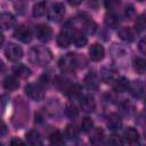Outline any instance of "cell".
Returning a JSON list of instances; mask_svg holds the SVG:
<instances>
[{"instance_id":"6da1fadb","label":"cell","mask_w":146,"mask_h":146,"mask_svg":"<svg viewBox=\"0 0 146 146\" xmlns=\"http://www.w3.org/2000/svg\"><path fill=\"white\" fill-rule=\"evenodd\" d=\"M52 59L51 51L43 46L32 47L29 51V60L36 66H46Z\"/></svg>"},{"instance_id":"7a4b0ae2","label":"cell","mask_w":146,"mask_h":146,"mask_svg":"<svg viewBox=\"0 0 146 146\" xmlns=\"http://www.w3.org/2000/svg\"><path fill=\"white\" fill-rule=\"evenodd\" d=\"M80 59L78 54H66L59 59L58 66L64 73H73L76 67L80 66Z\"/></svg>"},{"instance_id":"3957f363","label":"cell","mask_w":146,"mask_h":146,"mask_svg":"<svg viewBox=\"0 0 146 146\" xmlns=\"http://www.w3.org/2000/svg\"><path fill=\"white\" fill-rule=\"evenodd\" d=\"M48 18L52 22H58L60 21L64 15H65V6L62 2H54L50 5L47 11Z\"/></svg>"},{"instance_id":"277c9868","label":"cell","mask_w":146,"mask_h":146,"mask_svg":"<svg viewBox=\"0 0 146 146\" xmlns=\"http://www.w3.org/2000/svg\"><path fill=\"white\" fill-rule=\"evenodd\" d=\"M25 94L33 100H41L44 97V91L43 88L41 87V84L39 83H29L25 87Z\"/></svg>"},{"instance_id":"5b68a950","label":"cell","mask_w":146,"mask_h":146,"mask_svg":"<svg viewBox=\"0 0 146 146\" xmlns=\"http://www.w3.org/2000/svg\"><path fill=\"white\" fill-rule=\"evenodd\" d=\"M6 57L11 62H17L23 57V50L22 48L16 43H9L5 49Z\"/></svg>"},{"instance_id":"8992f818","label":"cell","mask_w":146,"mask_h":146,"mask_svg":"<svg viewBox=\"0 0 146 146\" xmlns=\"http://www.w3.org/2000/svg\"><path fill=\"white\" fill-rule=\"evenodd\" d=\"M35 35L40 41L47 42L51 39L52 30L50 26H48L46 24H39L35 26Z\"/></svg>"},{"instance_id":"52a82bcc","label":"cell","mask_w":146,"mask_h":146,"mask_svg":"<svg viewBox=\"0 0 146 146\" xmlns=\"http://www.w3.org/2000/svg\"><path fill=\"white\" fill-rule=\"evenodd\" d=\"M68 34L71 38V42H73L76 47H84L87 44L88 39H87L84 32H82L78 29H73L71 31V33H68Z\"/></svg>"},{"instance_id":"ba28073f","label":"cell","mask_w":146,"mask_h":146,"mask_svg":"<svg viewBox=\"0 0 146 146\" xmlns=\"http://www.w3.org/2000/svg\"><path fill=\"white\" fill-rule=\"evenodd\" d=\"M14 36L25 43H27L32 40V33H31L30 29L25 25H19L18 27H16V30L14 32Z\"/></svg>"},{"instance_id":"9c48e42d","label":"cell","mask_w":146,"mask_h":146,"mask_svg":"<svg viewBox=\"0 0 146 146\" xmlns=\"http://www.w3.org/2000/svg\"><path fill=\"white\" fill-rule=\"evenodd\" d=\"M90 144L92 146H105V135L100 128H95L91 130Z\"/></svg>"},{"instance_id":"30bf717a","label":"cell","mask_w":146,"mask_h":146,"mask_svg":"<svg viewBox=\"0 0 146 146\" xmlns=\"http://www.w3.org/2000/svg\"><path fill=\"white\" fill-rule=\"evenodd\" d=\"M16 25V18L10 13H0V27L3 30H9Z\"/></svg>"},{"instance_id":"8fae6325","label":"cell","mask_w":146,"mask_h":146,"mask_svg":"<svg viewBox=\"0 0 146 146\" xmlns=\"http://www.w3.org/2000/svg\"><path fill=\"white\" fill-rule=\"evenodd\" d=\"M80 106L84 112L91 113L96 108V102L91 95H84L80 98Z\"/></svg>"},{"instance_id":"7c38bea8","label":"cell","mask_w":146,"mask_h":146,"mask_svg":"<svg viewBox=\"0 0 146 146\" xmlns=\"http://www.w3.org/2000/svg\"><path fill=\"white\" fill-rule=\"evenodd\" d=\"M104 54H105L104 47L102 44H99V43H94L89 48V56L95 62H99L100 59H103Z\"/></svg>"},{"instance_id":"4fadbf2b","label":"cell","mask_w":146,"mask_h":146,"mask_svg":"<svg viewBox=\"0 0 146 146\" xmlns=\"http://www.w3.org/2000/svg\"><path fill=\"white\" fill-rule=\"evenodd\" d=\"M124 139L128 144L130 145H136L139 141V132L132 128V127H128L124 130Z\"/></svg>"},{"instance_id":"5bb4252c","label":"cell","mask_w":146,"mask_h":146,"mask_svg":"<svg viewBox=\"0 0 146 146\" xmlns=\"http://www.w3.org/2000/svg\"><path fill=\"white\" fill-rule=\"evenodd\" d=\"M129 89H130L131 95L135 98H141L143 95H144V90H145L144 83L140 80H136L131 84H129Z\"/></svg>"},{"instance_id":"9a60e30c","label":"cell","mask_w":146,"mask_h":146,"mask_svg":"<svg viewBox=\"0 0 146 146\" xmlns=\"http://www.w3.org/2000/svg\"><path fill=\"white\" fill-rule=\"evenodd\" d=\"M129 81L124 76H119L113 81V88L116 92H125L129 89Z\"/></svg>"},{"instance_id":"2e32d148","label":"cell","mask_w":146,"mask_h":146,"mask_svg":"<svg viewBox=\"0 0 146 146\" xmlns=\"http://www.w3.org/2000/svg\"><path fill=\"white\" fill-rule=\"evenodd\" d=\"M65 92H66L67 97L71 98V99L81 98V95H82V88H81L80 84H78V83H73V84L68 86V87L65 89Z\"/></svg>"},{"instance_id":"e0dca14e","label":"cell","mask_w":146,"mask_h":146,"mask_svg":"<svg viewBox=\"0 0 146 146\" xmlns=\"http://www.w3.org/2000/svg\"><path fill=\"white\" fill-rule=\"evenodd\" d=\"M26 140L30 146H41L42 145V139L40 137V133L35 130H30L26 133Z\"/></svg>"},{"instance_id":"ac0fdd59","label":"cell","mask_w":146,"mask_h":146,"mask_svg":"<svg viewBox=\"0 0 146 146\" xmlns=\"http://www.w3.org/2000/svg\"><path fill=\"white\" fill-rule=\"evenodd\" d=\"M13 72H14L16 78H21V79H26L31 74V70L27 66L23 65V64H18V65L14 66Z\"/></svg>"},{"instance_id":"d6986e66","label":"cell","mask_w":146,"mask_h":146,"mask_svg":"<svg viewBox=\"0 0 146 146\" xmlns=\"http://www.w3.org/2000/svg\"><path fill=\"white\" fill-rule=\"evenodd\" d=\"M105 24H106V26H108L111 29L117 27L119 24H120V17H119V15H116L114 11L107 13L106 16H105Z\"/></svg>"},{"instance_id":"ffe728a7","label":"cell","mask_w":146,"mask_h":146,"mask_svg":"<svg viewBox=\"0 0 146 146\" xmlns=\"http://www.w3.org/2000/svg\"><path fill=\"white\" fill-rule=\"evenodd\" d=\"M84 84L89 90H94L98 88L99 84V79L95 73H89L84 78Z\"/></svg>"},{"instance_id":"44dd1931","label":"cell","mask_w":146,"mask_h":146,"mask_svg":"<svg viewBox=\"0 0 146 146\" xmlns=\"http://www.w3.org/2000/svg\"><path fill=\"white\" fill-rule=\"evenodd\" d=\"M107 125L111 130H119L121 129L122 127V120L120 117V115L113 113L108 116V120H107Z\"/></svg>"},{"instance_id":"7402d4cb","label":"cell","mask_w":146,"mask_h":146,"mask_svg":"<svg viewBox=\"0 0 146 146\" xmlns=\"http://www.w3.org/2000/svg\"><path fill=\"white\" fill-rule=\"evenodd\" d=\"M3 87L7 90H16L19 87V82L18 79L15 75H8L3 80Z\"/></svg>"},{"instance_id":"603a6c76","label":"cell","mask_w":146,"mask_h":146,"mask_svg":"<svg viewBox=\"0 0 146 146\" xmlns=\"http://www.w3.org/2000/svg\"><path fill=\"white\" fill-rule=\"evenodd\" d=\"M49 139H50V143H51L52 146H64V145H65V137H64V135H63L60 131H58V130L54 131V132L49 136Z\"/></svg>"},{"instance_id":"cb8c5ba5","label":"cell","mask_w":146,"mask_h":146,"mask_svg":"<svg viewBox=\"0 0 146 146\" xmlns=\"http://www.w3.org/2000/svg\"><path fill=\"white\" fill-rule=\"evenodd\" d=\"M81 24H82L83 31H84L86 33H88V34H92V33H95V31H96V29H97L96 23H95L92 19H90L89 17H84V18H82V19H81Z\"/></svg>"},{"instance_id":"d4e9b609","label":"cell","mask_w":146,"mask_h":146,"mask_svg":"<svg viewBox=\"0 0 146 146\" xmlns=\"http://www.w3.org/2000/svg\"><path fill=\"white\" fill-rule=\"evenodd\" d=\"M119 36L120 39H122L123 41H127V42H131L135 40V33L133 31L130 29V27H121L119 30Z\"/></svg>"},{"instance_id":"484cf974","label":"cell","mask_w":146,"mask_h":146,"mask_svg":"<svg viewBox=\"0 0 146 146\" xmlns=\"http://www.w3.org/2000/svg\"><path fill=\"white\" fill-rule=\"evenodd\" d=\"M46 9H47V2H44V1H39V2L34 3L33 9H32L33 16L36 17V18L42 17V16L46 14Z\"/></svg>"},{"instance_id":"4316f807","label":"cell","mask_w":146,"mask_h":146,"mask_svg":"<svg viewBox=\"0 0 146 146\" xmlns=\"http://www.w3.org/2000/svg\"><path fill=\"white\" fill-rule=\"evenodd\" d=\"M57 44L60 48H67L71 44V38L66 31H63L57 35Z\"/></svg>"},{"instance_id":"83f0119b","label":"cell","mask_w":146,"mask_h":146,"mask_svg":"<svg viewBox=\"0 0 146 146\" xmlns=\"http://www.w3.org/2000/svg\"><path fill=\"white\" fill-rule=\"evenodd\" d=\"M64 136L70 140H75L79 137V129L73 124H68L66 127V129H65Z\"/></svg>"},{"instance_id":"f1b7e54d","label":"cell","mask_w":146,"mask_h":146,"mask_svg":"<svg viewBox=\"0 0 146 146\" xmlns=\"http://www.w3.org/2000/svg\"><path fill=\"white\" fill-rule=\"evenodd\" d=\"M133 68L137 73L144 74L146 71V62L144 58H136L133 60Z\"/></svg>"},{"instance_id":"f546056e","label":"cell","mask_w":146,"mask_h":146,"mask_svg":"<svg viewBox=\"0 0 146 146\" xmlns=\"http://www.w3.org/2000/svg\"><path fill=\"white\" fill-rule=\"evenodd\" d=\"M102 79L105 82H107V83L113 82L116 79L115 78V72L112 71V70H110V68H103L102 70Z\"/></svg>"},{"instance_id":"4dcf8cb0","label":"cell","mask_w":146,"mask_h":146,"mask_svg":"<svg viewBox=\"0 0 146 146\" xmlns=\"http://www.w3.org/2000/svg\"><path fill=\"white\" fill-rule=\"evenodd\" d=\"M92 129H94V121L89 116L83 117L82 121H81V130L83 132H89Z\"/></svg>"},{"instance_id":"1f68e13d","label":"cell","mask_w":146,"mask_h":146,"mask_svg":"<svg viewBox=\"0 0 146 146\" xmlns=\"http://www.w3.org/2000/svg\"><path fill=\"white\" fill-rule=\"evenodd\" d=\"M120 108H121V112H122L123 114H125V115H130V114L132 113V111H133V105H132L130 102H128L127 99H124V100L121 102V104H120Z\"/></svg>"},{"instance_id":"d6a6232c","label":"cell","mask_w":146,"mask_h":146,"mask_svg":"<svg viewBox=\"0 0 146 146\" xmlns=\"http://www.w3.org/2000/svg\"><path fill=\"white\" fill-rule=\"evenodd\" d=\"M107 146H123V139L117 135H111L107 139Z\"/></svg>"},{"instance_id":"836d02e7","label":"cell","mask_w":146,"mask_h":146,"mask_svg":"<svg viewBox=\"0 0 146 146\" xmlns=\"http://www.w3.org/2000/svg\"><path fill=\"white\" fill-rule=\"evenodd\" d=\"M135 27H136V31L139 32V33L145 30V27H146V19H145V16L144 15H140V16L137 17Z\"/></svg>"},{"instance_id":"e575fe53","label":"cell","mask_w":146,"mask_h":146,"mask_svg":"<svg viewBox=\"0 0 146 146\" xmlns=\"http://www.w3.org/2000/svg\"><path fill=\"white\" fill-rule=\"evenodd\" d=\"M65 114H66L68 117L74 119L75 116H78L79 112H78V110H76V107H75L74 105H67L66 108H65Z\"/></svg>"},{"instance_id":"d590c367","label":"cell","mask_w":146,"mask_h":146,"mask_svg":"<svg viewBox=\"0 0 146 146\" xmlns=\"http://www.w3.org/2000/svg\"><path fill=\"white\" fill-rule=\"evenodd\" d=\"M10 146H27V145L19 138H13L10 141Z\"/></svg>"},{"instance_id":"8d00e7d4","label":"cell","mask_w":146,"mask_h":146,"mask_svg":"<svg viewBox=\"0 0 146 146\" xmlns=\"http://www.w3.org/2000/svg\"><path fill=\"white\" fill-rule=\"evenodd\" d=\"M138 48H139V50L141 51V54H145V52H146V46H145V39H144V38L139 41Z\"/></svg>"},{"instance_id":"74e56055","label":"cell","mask_w":146,"mask_h":146,"mask_svg":"<svg viewBox=\"0 0 146 146\" xmlns=\"http://www.w3.org/2000/svg\"><path fill=\"white\" fill-rule=\"evenodd\" d=\"M7 132V128H6V124L0 120V135H3Z\"/></svg>"},{"instance_id":"f35d334b","label":"cell","mask_w":146,"mask_h":146,"mask_svg":"<svg viewBox=\"0 0 146 146\" xmlns=\"http://www.w3.org/2000/svg\"><path fill=\"white\" fill-rule=\"evenodd\" d=\"M3 71H5V64L0 60V73H2Z\"/></svg>"},{"instance_id":"ab89813d","label":"cell","mask_w":146,"mask_h":146,"mask_svg":"<svg viewBox=\"0 0 146 146\" xmlns=\"http://www.w3.org/2000/svg\"><path fill=\"white\" fill-rule=\"evenodd\" d=\"M3 41H5V36L2 35V33H0V47L2 46V43H3Z\"/></svg>"},{"instance_id":"60d3db41","label":"cell","mask_w":146,"mask_h":146,"mask_svg":"<svg viewBox=\"0 0 146 146\" xmlns=\"http://www.w3.org/2000/svg\"><path fill=\"white\" fill-rule=\"evenodd\" d=\"M0 146H2V144H1V143H0Z\"/></svg>"},{"instance_id":"b9f144b4","label":"cell","mask_w":146,"mask_h":146,"mask_svg":"<svg viewBox=\"0 0 146 146\" xmlns=\"http://www.w3.org/2000/svg\"><path fill=\"white\" fill-rule=\"evenodd\" d=\"M41 146H43V145H41Z\"/></svg>"}]
</instances>
